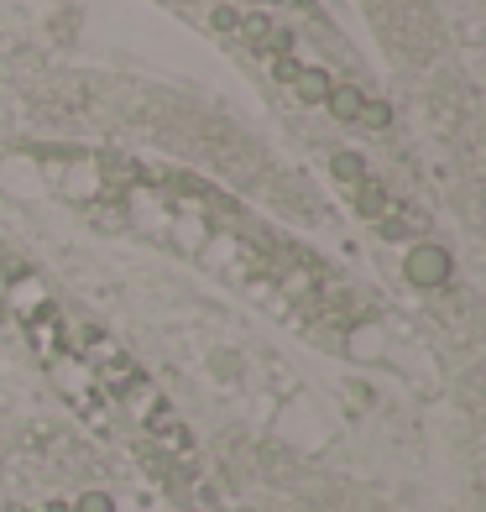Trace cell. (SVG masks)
<instances>
[{"instance_id":"5b68a950","label":"cell","mask_w":486,"mask_h":512,"mask_svg":"<svg viewBox=\"0 0 486 512\" xmlns=\"http://www.w3.org/2000/svg\"><path fill=\"white\" fill-rule=\"evenodd\" d=\"M267 6H293V11H314V0H267Z\"/></svg>"},{"instance_id":"3957f363","label":"cell","mask_w":486,"mask_h":512,"mask_svg":"<svg viewBox=\"0 0 486 512\" xmlns=\"http://www.w3.org/2000/svg\"><path fill=\"white\" fill-rule=\"evenodd\" d=\"M445 272H450V262H445V251H434V246H419L408 256V277L419 288H434V283H445Z\"/></svg>"},{"instance_id":"6da1fadb","label":"cell","mask_w":486,"mask_h":512,"mask_svg":"<svg viewBox=\"0 0 486 512\" xmlns=\"http://www.w3.org/2000/svg\"><path fill=\"white\" fill-rule=\"evenodd\" d=\"M330 173L345 183V189H351V204L361 209V220H372L377 230H387V236H403V230H413V225H408V215H403V204L392 199L372 173H366V162H361V157L340 152V157L330 162Z\"/></svg>"},{"instance_id":"277c9868","label":"cell","mask_w":486,"mask_h":512,"mask_svg":"<svg viewBox=\"0 0 486 512\" xmlns=\"http://www.w3.org/2000/svg\"><path fill=\"white\" fill-rule=\"evenodd\" d=\"M79 512H110V502H105V497H84Z\"/></svg>"},{"instance_id":"7a4b0ae2","label":"cell","mask_w":486,"mask_h":512,"mask_svg":"<svg viewBox=\"0 0 486 512\" xmlns=\"http://www.w3.org/2000/svg\"><path fill=\"white\" fill-rule=\"evenodd\" d=\"M324 105H330V110L340 115V121H366V126H387V121H392V115H387V105L366 100L361 89H351V84H335V89H330V100H324Z\"/></svg>"}]
</instances>
